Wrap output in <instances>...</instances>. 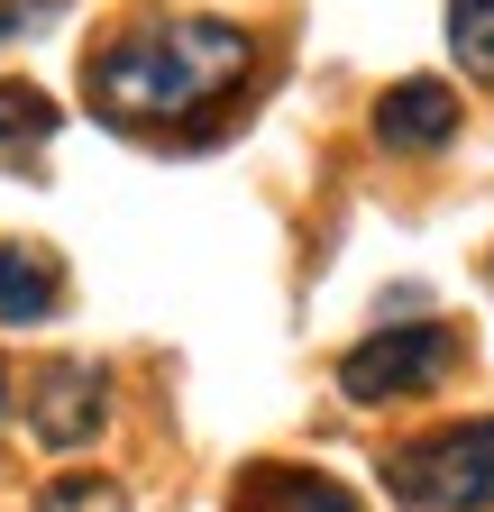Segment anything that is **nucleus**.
Wrapping results in <instances>:
<instances>
[{
  "mask_svg": "<svg viewBox=\"0 0 494 512\" xmlns=\"http://www.w3.org/2000/svg\"><path fill=\"white\" fill-rule=\"evenodd\" d=\"M238 512H357V494L330 485V476H312V467H266L257 485L238 494Z\"/></svg>",
  "mask_w": 494,
  "mask_h": 512,
  "instance_id": "7",
  "label": "nucleus"
},
{
  "mask_svg": "<svg viewBox=\"0 0 494 512\" xmlns=\"http://www.w3.org/2000/svg\"><path fill=\"white\" fill-rule=\"evenodd\" d=\"M46 512H119V485L110 476H65L46 494Z\"/></svg>",
  "mask_w": 494,
  "mask_h": 512,
  "instance_id": "10",
  "label": "nucleus"
},
{
  "mask_svg": "<svg viewBox=\"0 0 494 512\" xmlns=\"http://www.w3.org/2000/svg\"><path fill=\"white\" fill-rule=\"evenodd\" d=\"M55 110L46 92H28V83H0V165H28V147L37 138H55Z\"/></svg>",
  "mask_w": 494,
  "mask_h": 512,
  "instance_id": "8",
  "label": "nucleus"
},
{
  "mask_svg": "<svg viewBox=\"0 0 494 512\" xmlns=\"http://www.w3.org/2000/svg\"><path fill=\"white\" fill-rule=\"evenodd\" d=\"M449 55L476 83H494V0H449Z\"/></svg>",
  "mask_w": 494,
  "mask_h": 512,
  "instance_id": "9",
  "label": "nucleus"
},
{
  "mask_svg": "<svg viewBox=\"0 0 494 512\" xmlns=\"http://www.w3.org/2000/svg\"><path fill=\"white\" fill-rule=\"evenodd\" d=\"M376 138H385V147H403V156L449 147V138H458V92H449V83H430V74L394 83V92L376 101Z\"/></svg>",
  "mask_w": 494,
  "mask_h": 512,
  "instance_id": "5",
  "label": "nucleus"
},
{
  "mask_svg": "<svg viewBox=\"0 0 494 512\" xmlns=\"http://www.w3.org/2000/svg\"><path fill=\"white\" fill-rule=\"evenodd\" d=\"M247 74V37L220 28V19H156V28H119L101 55H92V110L110 128H147V119H174V110H202L211 92H229Z\"/></svg>",
  "mask_w": 494,
  "mask_h": 512,
  "instance_id": "1",
  "label": "nucleus"
},
{
  "mask_svg": "<svg viewBox=\"0 0 494 512\" xmlns=\"http://www.w3.org/2000/svg\"><path fill=\"white\" fill-rule=\"evenodd\" d=\"M394 494L412 512H494V421H458L394 458Z\"/></svg>",
  "mask_w": 494,
  "mask_h": 512,
  "instance_id": "2",
  "label": "nucleus"
},
{
  "mask_svg": "<svg viewBox=\"0 0 494 512\" xmlns=\"http://www.w3.org/2000/svg\"><path fill=\"white\" fill-rule=\"evenodd\" d=\"M110 430V375L101 366H46V384H37V439L46 448H83V439H101Z\"/></svg>",
  "mask_w": 494,
  "mask_h": 512,
  "instance_id": "4",
  "label": "nucleus"
},
{
  "mask_svg": "<svg viewBox=\"0 0 494 512\" xmlns=\"http://www.w3.org/2000/svg\"><path fill=\"white\" fill-rule=\"evenodd\" d=\"M55 311V266L46 247H0V330H37V320Z\"/></svg>",
  "mask_w": 494,
  "mask_h": 512,
  "instance_id": "6",
  "label": "nucleus"
},
{
  "mask_svg": "<svg viewBox=\"0 0 494 512\" xmlns=\"http://www.w3.org/2000/svg\"><path fill=\"white\" fill-rule=\"evenodd\" d=\"M0 412H10V384H0Z\"/></svg>",
  "mask_w": 494,
  "mask_h": 512,
  "instance_id": "11",
  "label": "nucleus"
},
{
  "mask_svg": "<svg viewBox=\"0 0 494 512\" xmlns=\"http://www.w3.org/2000/svg\"><path fill=\"white\" fill-rule=\"evenodd\" d=\"M449 375V330L440 320H412V330H376L357 339L348 366H339V394L348 403H394V394H421V384Z\"/></svg>",
  "mask_w": 494,
  "mask_h": 512,
  "instance_id": "3",
  "label": "nucleus"
}]
</instances>
